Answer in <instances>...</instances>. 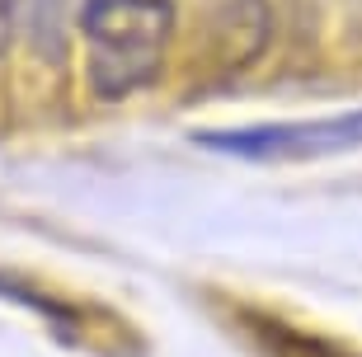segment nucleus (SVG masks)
Wrapping results in <instances>:
<instances>
[{"label": "nucleus", "mask_w": 362, "mask_h": 357, "mask_svg": "<svg viewBox=\"0 0 362 357\" xmlns=\"http://www.w3.org/2000/svg\"><path fill=\"white\" fill-rule=\"evenodd\" d=\"M170 24V0H85L81 33L90 42V85L104 99L151 85L165 62Z\"/></svg>", "instance_id": "f257e3e1"}, {"label": "nucleus", "mask_w": 362, "mask_h": 357, "mask_svg": "<svg viewBox=\"0 0 362 357\" xmlns=\"http://www.w3.org/2000/svg\"><path fill=\"white\" fill-rule=\"evenodd\" d=\"M207 146L230 151V156H245V160L329 156V151H344V146H362V113L320 118V122H282V127H245L235 136H207Z\"/></svg>", "instance_id": "f03ea898"}, {"label": "nucleus", "mask_w": 362, "mask_h": 357, "mask_svg": "<svg viewBox=\"0 0 362 357\" xmlns=\"http://www.w3.org/2000/svg\"><path fill=\"white\" fill-rule=\"evenodd\" d=\"M24 10H28V0H0V52H5V42H10V33H14Z\"/></svg>", "instance_id": "7ed1b4c3"}]
</instances>
